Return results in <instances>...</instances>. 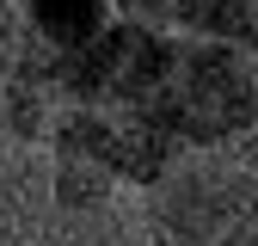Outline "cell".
<instances>
[{"label": "cell", "instance_id": "obj_1", "mask_svg": "<svg viewBox=\"0 0 258 246\" xmlns=\"http://www.w3.org/2000/svg\"><path fill=\"white\" fill-rule=\"evenodd\" d=\"M252 178L240 160H221V154H197V160L172 166L154 191V215H160V234H178V240H197V246H215L240 215H246V197H252Z\"/></svg>", "mask_w": 258, "mask_h": 246}, {"label": "cell", "instance_id": "obj_2", "mask_svg": "<svg viewBox=\"0 0 258 246\" xmlns=\"http://www.w3.org/2000/svg\"><path fill=\"white\" fill-rule=\"evenodd\" d=\"M234 68H240L234 49H203L197 61H190V74H178V105H172L178 130L221 136V130H234V123L246 117V74H234Z\"/></svg>", "mask_w": 258, "mask_h": 246}, {"label": "cell", "instance_id": "obj_3", "mask_svg": "<svg viewBox=\"0 0 258 246\" xmlns=\"http://www.w3.org/2000/svg\"><path fill=\"white\" fill-rule=\"evenodd\" d=\"M25 19L55 49H92L105 37V0H25Z\"/></svg>", "mask_w": 258, "mask_h": 246}, {"label": "cell", "instance_id": "obj_4", "mask_svg": "<svg viewBox=\"0 0 258 246\" xmlns=\"http://www.w3.org/2000/svg\"><path fill=\"white\" fill-rule=\"evenodd\" d=\"M111 178H117L111 160H92V154H61V160H55V203L92 209V203H105Z\"/></svg>", "mask_w": 258, "mask_h": 246}, {"label": "cell", "instance_id": "obj_5", "mask_svg": "<svg viewBox=\"0 0 258 246\" xmlns=\"http://www.w3.org/2000/svg\"><path fill=\"white\" fill-rule=\"evenodd\" d=\"M215 246H258V234H252V228H246V222H234V228H228V234H221V240H215Z\"/></svg>", "mask_w": 258, "mask_h": 246}, {"label": "cell", "instance_id": "obj_6", "mask_svg": "<svg viewBox=\"0 0 258 246\" xmlns=\"http://www.w3.org/2000/svg\"><path fill=\"white\" fill-rule=\"evenodd\" d=\"M240 222H246V228L258 234V178H252V197H246V215H240Z\"/></svg>", "mask_w": 258, "mask_h": 246}, {"label": "cell", "instance_id": "obj_7", "mask_svg": "<svg viewBox=\"0 0 258 246\" xmlns=\"http://www.w3.org/2000/svg\"><path fill=\"white\" fill-rule=\"evenodd\" d=\"M49 246H74V240H49Z\"/></svg>", "mask_w": 258, "mask_h": 246}, {"label": "cell", "instance_id": "obj_8", "mask_svg": "<svg viewBox=\"0 0 258 246\" xmlns=\"http://www.w3.org/2000/svg\"><path fill=\"white\" fill-rule=\"evenodd\" d=\"M0 246H7V240H0Z\"/></svg>", "mask_w": 258, "mask_h": 246}]
</instances>
